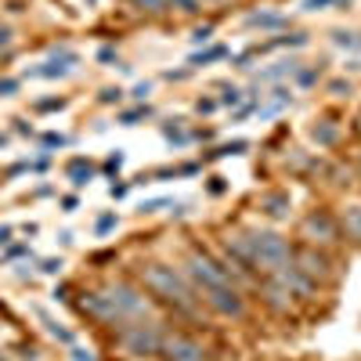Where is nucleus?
<instances>
[{
    "instance_id": "473e14b6",
    "label": "nucleus",
    "mask_w": 361,
    "mask_h": 361,
    "mask_svg": "<svg viewBox=\"0 0 361 361\" xmlns=\"http://www.w3.org/2000/svg\"><path fill=\"white\" fill-rule=\"evenodd\" d=\"M8 40H11V29H0V47H4Z\"/></svg>"
},
{
    "instance_id": "20e7f679",
    "label": "nucleus",
    "mask_w": 361,
    "mask_h": 361,
    "mask_svg": "<svg viewBox=\"0 0 361 361\" xmlns=\"http://www.w3.org/2000/svg\"><path fill=\"white\" fill-rule=\"evenodd\" d=\"M123 347H126V354L145 358V354H156L159 351V336L148 325H131V329L123 332Z\"/></svg>"
},
{
    "instance_id": "1a4fd4ad",
    "label": "nucleus",
    "mask_w": 361,
    "mask_h": 361,
    "mask_svg": "<svg viewBox=\"0 0 361 361\" xmlns=\"http://www.w3.org/2000/svg\"><path fill=\"white\" fill-rule=\"evenodd\" d=\"M73 61H76L73 54H69V58H61V61L54 58V61H47V66H40V69H29V76H36V80H54V76H66Z\"/></svg>"
},
{
    "instance_id": "aec40b11",
    "label": "nucleus",
    "mask_w": 361,
    "mask_h": 361,
    "mask_svg": "<svg viewBox=\"0 0 361 361\" xmlns=\"http://www.w3.org/2000/svg\"><path fill=\"white\" fill-rule=\"evenodd\" d=\"M329 91H332L336 98H347V94H351V83H344V80H332V83H329Z\"/></svg>"
},
{
    "instance_id": "393cba45",
    "label": "nucleus",
    "mask_w": 361,
    "mask_h": 361,
    "mask_svg": "<svg viewBox=\"0 0 361 361\" xmlns=\"http://www.w3.org/2000/svg\"><path fill=\"white\" fill-rule=\"evenodd\" d=\"M73 361H94V354L83 351V347H73Z\"/></svg>"
},
{
    "instance_id": "f704fd0d",
    "label": "nucleus",
    "mask_w": 361,
    "mask_h": 361,
    "mask_svg": "<svg viewBox=\"0 0 361 361\" xmlns=\"http://www.w3.org/2000/svg\"><path fill=\"white\" fill-rule=\"evenodd\" d=\"M0 361H4V358H0Z\"/></svg>"
},
{
    "instance_id": "9b49d317",
    "label": "nucleus",
    "mask_w": 361,
    "mask_h": 361,
    "mask_svg": "<svg viewBox=\"0 0 361 361\" xmlns=\"http://www.w3.org/2000/svg\"><path fill=\"white\" fill-rule=\"evenodd\" d=\"M66 174H69L73 184H87V181H91V163H87V159H73Z\"/></svg>"
},
{
    "instance_id": "6e6552de",
    "label": "nucleus",
    "mask_w": 361,
    "mask_h": 361,
    "mask_svg": "<svg viewBox=\"0 0 361 361\" xmlns=\"http://www.w3.org/2000/svg\"><path fill=\"white\" fill-rule=\"evenodd\" d=\"M296 264H300V271L307 274V279H325V274H329V260L325 257H314L311 249H304L300 257H296Z\"/></svg>"
},
{
    "instance_id": "4be33fe9",
    "label": "nucleus",
    "mask_w": 361,
    "mask_h": 361,
    "mask_svg": "<svg viewBox=\"0 0 361 361\" xmlns=\"http://www.w3.org/2000/svg\"><path fill=\"white\" fill-rule=\"evenodd\" d=\"M163 206H170V202H166V199H152V202L141 206V214H156V209H163Z\"/></svg>"
},
{
    "instance_id": "6ab92c4d",
    "label": "nucleus",
    "mask_w": 361,
    "mask_h": 361,
    "mask_svg": "<svg viewBox=\"0 0 361 361\" xmlns=\"http://www.w3.org/2000/svg\"><path fill=\"white\" fill-rule=\"evenodd\" d=\"M314 141L332 145V141H336V131H332V126H314Z\"/></svg>"
},
{
    "instance_id": "f03ea898",
    "label": "nucleus",
    "mask_w": 361,
    "mask_h": 361,
    "mask_svg": "<svg viewBox=\"0 0 361 361\" xmlns=\"http://www.w3.org/2000/svg\"><path fill=\"white\" fill-rule=\"evenodd\" d=\"M145 286L152 289V293H159L163 300H170V304H177V307H192L196 304V296H192V286H188L181 274L174 271V267H163V264H148L145 267Z\"/></svg>"
},
{
    "instance_id": "5701e85b",
    "label": "nucleus",
    "mask_w": 361,
    "mask_h": 361,
    "mask_svg": "<svg viewBox=\"0 0 361 361\" xmlns=\"http://www.w3.org/2000/svg\"><path fill=\"white\" fill-rule=\"evenodd\" d=\"M15 87H18L15 80H0V98H11V94H15Z\"/></svg>"
},
{
    "instance_id": "4468645a",
    "label": "nucleus",
    "mask_w": 361,
    "mask_h": 361,
    "mask_svg": "<svg viewBox=\"0 0 361 361\" xmlns=\"http://www.w3.org/2000/svg\"><path fill=\"white\" fill-rule=\"evenodd\" d=\"M36 314H40V318H44V325H47V332H51V336H58V339H61V344H73V332H69V329H61L58 322H51V318H47L44 311H36Z\"/></svg>"
},
{
    "instance_id": "dca6fc26",
    "label": "nucleus",
    "mask_w": 361,
    "mask_h": 361,
    "mask_svg": "<svg viewBox=\"0 0 361 361\" xmlns=\"http://www.w3.org/2000/svg\"><path fill=\"white\" fill-rule=\"evenodd\" d=\"M134 8H141V11H148V15H159V11H166V0H131Z\"/></svg>"
},
{
    "instance_id": "412c9836",
    "label": "nucleus",
    "mask_w": 361,
    "mask_h": 361,
    "mask_svg": "<svg viewBox=\"0 0 361 361\" xmlns=\"http://www.w3.org/2000/svg\"><path fill=\"white\" fill-rule=\"evenodd\" d=\"M170 4V0H166ZM177 4V11H184V15H192V11H199V0H174Z\"/></svg>"
},
{
    "instance_id": "bb28decb",
    "label": "nucleus",
    "mask_w": 361,
    "mask_h": 361,
    "mask_svg": "<svg viewBox=\"0 0 361 361\" xmlns=\"http://www.w3.org/2000/svg\"><path fill=\"white\" fill-rule=\"evenodd\" d=\"M112 224H116V217H112V214H105V217L98 221V231H109Z\"/></svg>"
},
{
    "instance_id": "0eeeda50",
    "label": "nucleus",
    "mask_w": 361,
    "mask_h": 361,
    "mask_svg": "<svg viewBox=\"0 0 361 361\" xmlns=\"http://www.w3.org/2000/svg\"><path fill=\"white\" fill-rule=\"evenodd\" d=\"M304 231H307V239H318V242H329V239H336V224H332L325 214H314V217H307Z\"/></svg>"
},
{
    "instance_id": "f257e3e1",
    "label": "nucleus",
    "mask_w": 361,
    "mask_h": 361,
    "mask_svg": "<svg viewBox=\"0 0 361 361\" xmlns=\"http://www.w3.org/2000/svg\"><path fill=\"white\" fill-rule=\"evenodd\" d=\"M231 249H235L239 257H246L249 264L264 267V271H286V264H289V246H286V239L271 235V231H264V235L239 239Z\"/></svg>"
},
{
    "instance_id": "b1692460",
    "label": "nucleus",
    "mask_w": 361,
    "mask_h": 361,
    "mask_svg": "<svg viewBox=\"0 0 361 361\" xmlns=\"http://www.w3.org/2000/svg\"><path fill=\"white\" fill-rule=\"evenodd\" d=\"M209 33H214V29H209V26H202V29H196V33H192V40H196V44H206V40H209Z\"/></svg>"
},
{
    "instance_id": "2f4dec72",
    "label": "nucleus",
    "mask_w": 361,
    "mask_h": 361,
    "mask_svg": "<svg viewBox=\"0 0 361 361\" xmlns=\"http://www.w3.org/2000/svg\"><path fill=\"white\" fill-rule=\"evenodd\" d=\"M44 141H47V145H66V138H61V134H47Z\"/></svg>"
},
{
    "instance_id": "c85d7f7f",
    "label": "nucleus",
    "mask_w": 361,
    "mask_h": 361,
    "mask_svg": "<svg viewBox=\"0 0 361 361\" xmlns=\"http://www.w3.org/2000/svg\"><path fill=\"white\" fill-rule=\"evenodd\" d=\"M148 91H152L148 83H138V87H134V98H141V101H145V94H148Z\"/></svg>"
},
{
    "instance_id": "ddd939ff",
    "label": "nucleus",
    "mask_w": 361,
    "mask_h": 361,
    "mask_svg": "<svg viewBox=\"0 0 361 361\" xmlns=\"http://www.w3.org/2000/svg\"><path fill=\"white\" fill-rule=\"evenodd\" d=\"M344 224H347V235L361 242V206H347V214H344Z\"/></svg>"
},
{
    "instance_id": "7c9ffc66",
    "label": "nucleus",
    "mask_w": 361,
    "mask_h": 361,
    "mask_svg": "<svg viewBox=\"0 0 361 361\" xmlns=\"http://www.w3.org/2000/svg\"><path fill=\"white\" fill-rule=\"evenodd\" d=\"M119 98V91L116 87H109V91H101V101H116Z\"/></svg>"
},
{
    "instance_id": "a878e982",
    "label": "nucleus",
    "mask_w": 361,
    "mask_h": 361,
    "mask_svg": "<svg viewBox=\"0 0 361 361\" xmlns=\"http://www.w3.org/2000/svg\"><path fill=\"white\" fill-rule=\"evenodd\" d=\"M58 267H61V260H44V267H40V271H44V274H58Z\"/></svg>"
},
{
    "instance_id": "f3484780",
    "label": "nucleus",
    "mask_w": 361,
    "mask_h": 361,
    "mask_svg": "<svg viewBox=\"0 0 361 361\" xmlns=\"http://www.w3.org/2000/svg\"><path fill=\"white\" fill-rule=\"evenodd\" d=\"M228 51L224 47H209V51H202V54H192V66H202V61H217V58H224Z\"/></svg>"
},
{
    "instance_id": "7ed1b4c3",
    "label": "nucleus",
    "mask_w": 361,
    "mask_h": 361,
    "mask_svg": "<svg viewBox=\"0 0 361 361\" xmlns=\"http://www.w3.org/2000/svg\"><path fill=\"white\" fill-rule=\"evenodd\" d=\"M109 300H112V307H116V314H119V322H123V318H141V314L148 311L145 296H138L131 286H112V289H109Z\"/></svg>"
},
{
    "instance_id": "9d476101",
    "label": "nucleus",
    "mask_w": 361,
    "mask_h": 361,
    "mask_svg": "<svg viewBox=\"0 0 361 361\" xmlns=\"http://www.w3.org/2000/svg\"><path fill=\"white\" fill-rule=\"evenodd\" d=\"M246 26H253V29H279V26H286V18L282 15H249L246 18Z\"/></svg>"
},
{
    "instance_id": "f8f14e48",
    "label": "nucleus",
    "mask_w": 361,
    "mask_h": 361,
    "mask_svg": "<svg viewBox=\"0 0 361 361\" xmlns=\"http://www.w3.org/2000/svg\"><path fill=\"white\" fill-rule=\"evenodd\" d=\"M264 209H267L271 217H286V214H289V196H282V192L267 196V199H264Z\"/></svg>"
},
{
    "instance_id": "cd10ccee",
    "label": "nucleus",
    "mask_w": 361,
    "mask_h": 361,
    "mask_svg": "<svg viewBox=\"0 0 361 361\" xmlns=\"http://www.w3.org/2000/svg\"><path fill=\"white\" fill-rule=\"evenodd\" d=\"M235 101H239V91L228 87V91H224V105H235Z\"/></svg>"
},
{
    "instance_id": "a211bd4d",
    "label": "nucleus",
    "mask_w": 361,
    "mask_h": 361,
    "mask_svg": "<svg viewBox=\"0 0 361 361\" xmlns=\"http://www.w3.org/2000/svg\"><path fill=\"white\" fill-rule=\"evenodd\" d=\"M329 4H339V8H351V0H304L307 11H318V8H329Z\"/></svg>"
},
{
    "instance_id": "c756f323",
    "label": "nucleus",
    "mask_w": 361,
    "mask_h": 361,
    "mask_svg": "<svg viewBox=\"0 0 361 361\" xmlns=\"http://www.w3.org/2000/svg\"><path fill=\"white\" fill-rule=\"evenodd\" d=\"M8 242H11V228L4 224V228H0V246H8Z\"/></svg>"
},
{
    "instance_id": "2eb2a0df",
    "label": "nucleus",
    "mask_w": 361,
    "mask_h": 361,
    "mask_svg": "<svg viewBox=\"0 0 361 361\" xmlns=\"http://www.w3.org/2000/svg\"><path fill=\"white\" fill-rule=\"evenodd\" d=\"M332 40H336L339 47H361V36H358V33H344V29H336V33H332Z\"/></svg>"
},
{
    "instance_id": "72a5a7b5",
    "label": "nucleus",
    "mask_w": 361,
    "mask_h": 361,
    "mask_svg": "<svg viewBox=\"0 0 361 361\" xmlns=\"http://www.w3.org/2000/svg\"><path fill=\"white\" fill-rule=\"evenodd\" d=\"M4 145H8V138H4V134H0V148H4Z\"/></svg>"
},
{
    "instance_id": "423d86ee",
    "label": "nucleus",
    "mask_w": 361,
    "mask_h": 361,
    "mask_svg": "<svg viewBox=\"0 0 361 361\" xmlns=\"http://www.w3.org/2000/svg\"><path fill=\"white\" fill-rule=\"evenodd\" d=\"M206 300H209V307L221 311V314H242V300H239V293L231 289V286L206 289Z\"/></svg>"
},
{
    "instance_id": "39448f33",
    "label": "nucleus",
    "mask_w": 361,
    "mask_h": 361,
    "mask_svg": "<svg viewBox=\"0 0 361 361\" xmlns=\"http://www.w3.org/2000/svg\"><path fill=\"white\" fill-rule=\"evenodd\" d=\"M159 351L166 354V361H202V347L196 344V339H184V336H170L159 344Z\"/></svg>"
}]
</instances>
